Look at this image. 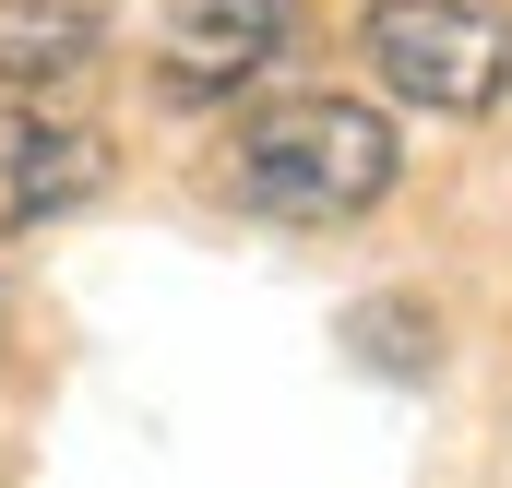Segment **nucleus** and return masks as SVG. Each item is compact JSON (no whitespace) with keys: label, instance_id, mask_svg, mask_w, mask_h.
Masks as SVG:
<instances>
[{"label":"nucleus","instance_id":"f257e3e1","mask_svg":"<svg viewBox=\"0 0 512 488\" xmlns=\"http://www.w3.org/2000/svg\"><path fill=\"white\" fill-rule=\"evenodd\" d=\"M393 167H405V143L358 96H274V108L239 120V155H227L239 203L274 215V227H346V215H370L393 191Z\"/></svg>","mask_w":512,"mask_h":488},{"label":"nucleus","instance_id":"f03ea898","mask_svg":"<svg viewBox=\"0 0 512 488\" xmlns=\"http://www.w3.org/2000/svg\"><path fill=\"white\" fill-rule=\"evenodd\" d=\"M358 48L429 120H489L512 96V12H489V0H370Z\"/></svg>","mask_w":512,"mask_h":488},{"label":"nucleus","instance_id":"7ed1b4c3","mask_svg":"<svg viewBox=\"0 0 512 488\" xmlns=\"http://www.w3.org/2000/svg\"><path fill=\"white\" fill-rule=\"evenodd\" d=\"M310 48V0H167L155 84L167 96H239Z\"/></svg>","mask_w":512,"mask_h":488},{"label":"nucleus","instance_id":"20e7f679","mask_svg":"<svg viewBox=\"0 0 512 488\" xmlns=\"http://www.w3.org/2000/svg\"><path fill=\"white\" fill-rule=\"evenodd\" d=\"M84 191H108V143L96 131L48 120V108H0V239L72 215Z\"/></svg>","mask_w":512,"mask_h":488},{"label":"nucleus","instance_id":"39448f33","mask_svg":"<svg viewBox=\"0 0 512 488\" xmlns=\"http://www.w3.org/2000/svg\"><path fill=\"white\" fill-rule=\"evenodd\" d=\"M96 0H0V84L36 96V84H72L96 72Z\"/></svg>","mask_w":512,"mask_h":488},{"label":"nucleus","instance_id":"423d86ee","mask_svg":"<svg viewBox=\"0 0 512 488\" xmlns=\"http://www.w3.org/2000/svg\"><path fill=\"white\" fill-rule=\"evenodd\" d=\"M358 346L382 369H429V334H417V298H382V310H358Z\"/></svg>","mask_w":512,"mask_h":488}]
</instances>
